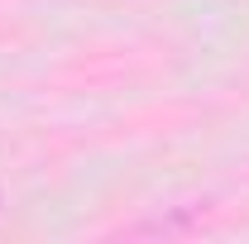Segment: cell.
Listing matches in <instances>:
<instances>
[{"instance_id": "obj_1", "label": "cell", "mask_w": 249, "mask_h": 244, "mask_svg": "<svg viewBox=\"0 0 249 244\" xmlns=\"http://www.w3.org/2000/svg\"><path fill=\"white\" fill-rule=\"evenodd\" d=\"M201 215L206 211H178V215H158V220H144V225H134L129 235H182V230H192V225H201Z\"/></svg>"}]
</instances>
